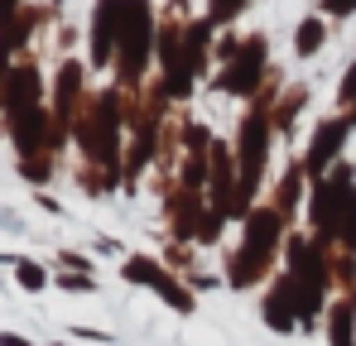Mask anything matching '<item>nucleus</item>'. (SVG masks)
Returning a JSON list of instances; mask_svg holds the SVG:
<instances>
[{"instance_id": "1", "label": "nucleus", "mask_w": 356, "mask_h": 346, "mask_svg": "<svg viewBox=\"0 0 356 346\" xmlns=\"http://www.w3.org/2000/svg\"><path fill=\"white\" fill-rule=\"evenodd\" d=\"M154 10L149 0H120V39H116V72L125 87L140 82L145 63L154 53Z\"/></svg>"}, {"instance_id": "2", "label": "nucleus", "mask_w": 356, "mask_h": 346, "mask_svg": "<svg viewBox=\"0 0 356 346\" xmlns=\"http://www.w3.org/2000/svg\"><path fill=\"white\" fill-rule=\"evenodd\" d=\"M265 34H250L245 44H241V53L222 67V77H217V92H227V97H245V101H255L265 87H270V67H265Z\"/></svg>"}, {"instance_id": "3", "label": "nucleus", "mask_w": 356, "mask_h": 346, "mask_svg": "<svg viewBox=\"0 0 356 346\" xmlns=\"http://www.w3.org/2000/svg\"><path fill=\"white\" fill-rule=\"evenodd\" d=\"M280 240H284V212H280L275 202L250 207V217H245V236H241V255H245L255 270H265V274H270Z\"/></svg>"}, {"instance_id": "4", "label": "nucleus", "mask_w": 356, "mask_h": 346, "mask_svg": "<svg viewBox=\"0 0 356 346\" xmlns=\"http://www.w3.org/2000/svg\"><path fill=\"white\" fill-rule=\"evenodd\" d=\"M347 135H352L347 115H327V120H318V130H313V140H308V149H303V159H298L303 173H308V178H323V173L342 159Z\"/></svg>"}, {"instance_id": "5", "label": "nucleus", "mask_w": 356, "mask_h": 346, "mask_svg": "<svg viewBox=\"0 0 356 346\" xmlns=\"http://www.w3.org/2000/svg\"><path fill=\"white\" fill-rule=\"evenodd\" d=\"M116 39H120V0H97V19H92V63L97 67L116 63Z\"/></svg>"}, {"instance_id": "6", "label": "nucleus", "mask_w": 356, "mask_h": 346, "mask_svg": "<svg viewBox=\"0 0 356 346\" xmlns=\"http://www.w3.org/2000/svg\"><path fill=\"white\" fill-rule=\"evenodd\" d=\"M260 322L275 327V332H294L298 313H294V284L289 274H275V284L265 288V303H260Z\"/></svg>"}, {"instance_id": "7", "label": "nucleus", "mask_w": 356, "mask_h": 346, "mask_svg": "<svg viewBox=\"0 0 356 346\" xmlns=\"http://www.w3.org/2000/svg\"><path fill=\"white\" fill-rule=\"evenodd\" d=\"M327 342L356 346V293H337L327 303Z\"/></svg>"}, {"instance_id": "8", "label": "nucleus", "mask_w": 356, "mask_h": 346, "mask_svg": "<svg viewBox=\"0 0 356 346\" xmlns=\"http://www.w3.org/2000/svg\"><path fill=\"white\" fill-rule=\"evenodd\" d=\"M39 92H44V82H39V72L24 63V67H15L10 77H5V106H10V115L15 111H29L34 101H39Z\"/></svg>"}, {"instance_id": "9", "label": "nucleus", "mask_w": 356, "mask_h": 346, "mask_svg": "<svg viewBox=\"0 0 356 346\" xmlns=\"http://www.w3.org/2000/svg\"><path fill=\"white\" fill-rule=\"evenodd\" d=\"M10 130H15V145H19L24 154H34V149L44 145V130H49V115H44V106H29V111H15V115H10Z\"/></svg>"}, {"instance_id": "10", "label": "nucleus", "mask_w": 356, "mask_h": 346, "mask_svg": "<svg viewBox=\"0 0 356 346\" xmlns=\"http://www.w3.org/2000/svg\"><path fill=\"white\" fill-rule=\"evenodd\" d=\"M130 284H145V288H159L164 284V274H169V265L164 260H154V255H130L125 260V270H120Z\"/></svg>"}, {"instance_id": "11", "label": "nucleus", "mask_w": 356, "mask_h": 346, "mask_svg": "<svg viewBox=\"0 0 356 346\" xmlns=\"http://www.w3.org/2000/svg\"><path fill=\"white\" fill-rule=\"evenodd\" d=\"M323 44H327V24H323L318 15L298 19V29H294V53H298V58H313Z\"/></svg>"}, {"instance_id": "12", "label": "nucleus", "mask_w": 356, "mask_h": 346, "mask_svg": "<svg viewBox=\"0 0 356 346\" xmlns=\"http://www.w3.org/2000/svg\"><path fill=\"white\" fill-rule=\"evenodd\" d=\"M245 10H250V0H207V19L212 24H236Z\"/></svg>"}, {"instance_id": "13", "label": "nucleus", "mask_w": 356, "mask_h": 346, "mask_svg": "<svg viewBox=\"0 0 356 346\" xmlns=\"http://www.w3.org/2000/svg\"><path fill=\"white\" fill-rule=\"evenodd\" d=\"M154 293H159V298H164V303H169L174 313H193V293H188V288L178 284L174 274H164V284L154 288Z\"/></svg>"}, {"instance_id": "14", "label": "nucleus", "mask_w": 356, "mask_h": 346, "mask_svg": "<svg viewBox=\"0 0 356 346\" xmlns=\"http://www.w3.org/2000/svg\"><path fill=\"white\" fill-rule=\"evenodd\" d=\"M77 87H82V63H63V72H58V106L63 111L72 106Z\"/></svg>"}, {"instance_id": "15", "label": "nucleus", "mask_w": 356, "mask_h": 346, "mask_svg": "<svg viewBox=\"0 0 356 346\" xmlns=\"http://www.w3.org/2000/svg\"><path fill=\"white\" fill-rule=\"evenodd\" d=\"M15 279H19V288L39 293V288L49 284V270H44V265H34V260H19V265H15Z\"/></svg>"}, {"instance_id": "16", "label": "nucleus", "mask_w": 356, "mask_h": 346, "mask_svg": "<svg viewBox=\"0 0 356 346\" xmlns=\"http://www.w3.org/2000/svg\"><path fill=\"white\" fill-rule=\"evenodd\" d=\"M352 101H356V63L342 72V87H337V106H342V111H352Z\"/></svg>"}, {"instance_id": "17", "label": "nucleus", "mask_w": 356, "mask_h": 346, "mask_svg": "<svg viewBox=\"0 0 356 346\" xmlns=\"http://www.w3.org/2000/svg\"><path fill=\"white\" fill-rule=\"evenodd\" d=\"M323 5V15H332V19H347V15H356V0H318Z\"/></svg>"}, {"instance_id": "18", "label": "nucleus", "mask_w": 356, "mask_h": 346, "mask_svg": "<svg viewBox=\"0 0 356 346\" xmlns=\"http://www.w3.org/2000/svg\"><path fill=\"white\" fill-rule=\"evenodd\" d=\"M63 265H72V270H92V260L77 255V250H63Z\"/></svg>"}, {"instance_id": "19", "label": "nucleus", "mask_w": 356, "mask_h": 346, "mask_svg": "<svg viewBox=\"0 0 356 346\" xmlns=\"http://www.w3.org/2000/svg\"><path fill=\"white\" fill-rule=\"evenodd\" d=\"M0 346H34L29 337H19V332H0Z\"/></svg>"}, {"instance_id": "20", "label": "nucleus", "mask_w": 356, "mask_h": 346, "mask_svg": "<svg viewBox=\"0 0 356 346\" xmlns=\"http://www.w3.org/2000/svg\"><path fill=\"white\" fill-rule=\"evenodd\" d=\"M58 346H63V342H58Z\"/></svg>"}]
</instances>
